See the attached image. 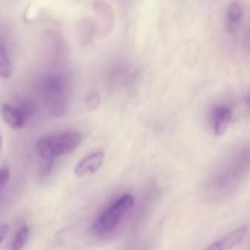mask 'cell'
I'll list each match as a JSON object with an SVG mask.
<instances>
[{
  "instance_id": "3",
  "label": "cell",
  "mask_w": 250,
  "mask_h": 250,
  "mask_svg": "<svg viewBox=\"0 0 250 250\" xmlns=\"http://www.w3.org/2000/svg\"><path fill=\"white\" fill-rule=\"evenodd\" d=\"M42 97L47 109L53 116L62 117L65 115L69 105L68 91L62 81H47L42 88Z\"/></svg>"
},
{
  "instance_id": "1",
  "label": "cell",
  "mask_w": 250,
  "mask_h": 250,
  "mask_svg": "<svg viewBox=\"0 0 250 250\" xmlns=\"http://www.w3.org/2000/svg\"><path fill=\"white\" fill-rule=\"evenodd\" d=\"M82 136L75 131H65L42 136L37 142L36 150L42 159H54L74 151L82 142Z\"/></svg>"
},
{
  "instance_id": "13",
  "label": "cell",
  "mask_w": 250,
  "mask_h": 250,
  "mask_svg": "<svg viewBox=\"0 0 250 250\" xmlns=\"http://www.w3.org/2000/svg\"><path fill=\"white\" fill-rule=\"evenodd\" d=\"M99 102L100 98L98 95H93L88 98L87 101H86V104H87L89 108L95 109V107H97V106L99 104Z\"/></svg>"
},
{
  "instance_id": "12",
  "label": "cell",
  "mask_w": 250,
  "mask_h": 250,
  "mask_svg": "<svg viewBox=\"0 0 250 250\" xmlns=\"http://www.w3.org/2000/svg\"><path fill=\"white\" fill-rule=\"evenodd\" d=\"M9 231H10V227L8 225L2 224L0 226V245L7 237Z\"/></svg>"
},
{
  "instance_id": "5",
  "label": "cell",
  "mask_w": 250,
  "mask_h": 250,
  "mask_svg": "<svg viewBox=\"0 0 250 250\" xmlns=\"http://www.w3.org/2000/svg\"><path fill=\"white\" fill-rule=\"evenodd\" d=\"M105 159L103 151L94 153L83 158L75 168V173L78 177H84L96 173L102 166Z\"/></svg>"
},
{
  "instance_id": "15",
  "label": "cell",
  "mask_w": 250,
  "mask_h": 250,
  "mask_svg": "<svg viewBox=\"0 0 250 250\" xmlns=\"http://www.w3.org/2000/svg\"><path fill=\"white\" fill-rule=\"evenodd\" d=\"M249 102H250V101H249Z\"/></svg>"
},
{
  "instance_id": "9",
  "label": "cell",
  "mask_w": 250,
  "mask_h": 250,
  "mask_svg": "<svg viewBox=\"0 0 250 250\" xmlns=\"http://www.w3.org/2000/svg\"><path fill=\"white\" fill-rule=\"evenodd\" d=\"M11 66L7 50L2 44H0V76L7 79L11 74Z\"/></svg>"
},
{
  "instance_id": "10",
  "label": "cell",
  "mask_w": 250,
  "mask_h": 250,
  "mask_svg": "<svg viewBox=\"0 0 250 250\" xmlns=\"http://www.w3.org/2000/svg\"><path fill=\"white\" fill-rule=\"evenodd\" d=\"M29 237V228L27 226L24 225L19 229L18 233H16L14 239H13V244H12V249L18 250L21 249Z\"/></svg>"
},
{
  "instance_id": "2",
  "label": "cell",
  "mask_w": 250,
  "mask_h": 250,
  "mask_svg": "<svg viewBox=\"0 0 250 250\" xmlns=\"http://www.w3.org/2000/svg\"><path fill=\"white\" fill-rule=\"evenodd\" d=\"M134 205L132 195H124L113 201L98 214L90 227L97 236H105L116 230Z\"/></svg>"
},
{
  "instance_id": "14",
  "label": "cell",
  "mask_w": 250,
  "mask_h": 250,
  "mask_svg": "<svg viewBox=\"0 0 250 250\" xmlns=\"http://www.w3.org/2000/svg\"><path fill=\"white\" fill-rule=\"evenodd\" d=\"M1 144H2V142H1V136H0V151H1Z\"/></svg>"
},
{
  "instance_id": "4",
  "label": "cell",
  "mask_w": 250,
  "mask_h": 250,
  "mask_svg": "<svg viewBox=\"0 0 250 250\" xmlns=\"http://www.w3.org/2000/svg\"><path fill=\"white\" fill-rule=\"evenodd\" d=\"M34 111L33 104L29 101H25L18 107L3 104L0 108L3 120L14 129H22L32 117Z\"/></svg>"
},
{
  "instance_id": "7",
  "label": "cell",
  "mask_w": 250,
  "mask_h": 250,
  "mask_svg": "<svg viewBox=\"0 0 250 250\" xmlns=\"http://www.w3.org/2000/svg\"><path fill=\"white\" fill-rule=\"evenodd\" d=\"M232 110L226 106L217 107L213 111L211 120L214 134L222 136L226 133L232 120Z\"/></svg>"
},
{
  "instance_id": "11",
  "label": "cell",
  "mask_w": 250,
  "mask_h": 250,
  "mask_svg": "<svg viewBox=\"0 0 250 250\" xmlns=\"http://www.w3.org/2000/svg\"><path fill=\"white\" fill-rule=\"evenodd\" d=\"M10 178V170L7 167L0 169V192L3 190Z\"/></svg>"
},
{
  "instance_id": "8",
  "label": "cell",
  "mask_w": 250,
  "mask_h": 250,
  "mask_svg": "<svg viewBox=\"0 0 250 250\" xmlns=\"http://www.w3.org/2000/svg\"><path fill=\"white\" fill-rule=\"evenodd\" d=\"M243 16V7L239 1H233L227 10V29L229 32H234L240 26Z\"/></svg>"
},
{
  "instance_id": "6",
  "label": "cell",
  "mask_w": 250,
  "mask_h": 250,
  "mask_svg": "<svg viewBox=\"0 0 250 250\" xmlns=\"http://www.w3.org/2000/svg\"><path fill=\"white\" fill-rule=\"evenodd\" d=\"M248 232V226H244L238 227L228 233L224 237L220 240L213 243L211 246L208 247V250H225L231 249L236 245L240 244L246 236Z\"/></svg>"
}]
</instances>
